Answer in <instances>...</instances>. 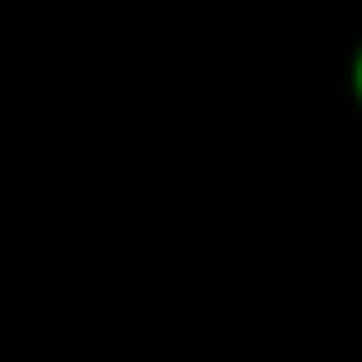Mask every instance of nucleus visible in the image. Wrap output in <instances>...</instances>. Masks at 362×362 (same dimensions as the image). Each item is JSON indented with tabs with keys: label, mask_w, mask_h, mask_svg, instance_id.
<instances>
[{
	"label": "nucleus",
	"mask_w": 362,
	"mask_h": 362,
	"mask_svg": "<svg viewBox=\"0 0 362 362\" xmlns=\"http://www.w3.org/2000/svg\"><path fill=\"white\" fill-rule=\"evenodd\" d=\"M347 95H352V105H357V115H362V40H357L352 55H347Z\"/></svg>",
	"instance_id": "1"
}]
</instances>
